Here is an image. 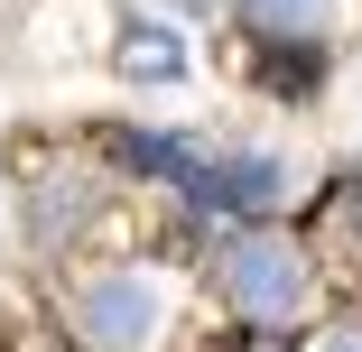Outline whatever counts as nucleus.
I'll use <instances>...</instances> for the list:
<instances>
[{
  "mask_svg": "<svg viewBox=\"0 0 362 352\" xmlns=\"http://www.w3.org/2000/svg\"><path fill=\"white\" fill-rule=\"evenodd\" d=\"M121 75H139V84H177V75H186L177 28H130V37H121Z\"/></svg>",
  "mask_w": 362,
  "mask_h": 352,
  "instance_id": "39448f33",
  "label": "nucleus"
},
{
  "mask_svg": "<svg viewBox=\"0 0 362 352\" xmlns=\"http://www.w3.org/2000/svg\"><path fill=\"white\" fill-rule=\"evenodd\" d=\"M353 102H362V75H353Z\"/></svg>",
  "mask_w": 362,
  "mask_h": 352,
  "instance_id": "0eeeda50",
  "label": "nucleus"
},
{
  "mask_svg": "<svg viewBox=\"0 0 362 352\" xmlns=\"http://www.w3.org/2000/svg\"><path fill=\"white\" fill-rule=\"evenodd\" d=\"M75 334H84L93 352H158V334H168V288L139 278V269H112V278H93V288L75 297Z\"/></svg>",
  "mask_w": 362,
  "mask_h": 352,
  "instance_id": "f257e3e1",
  "label": "nucleus"
},
{
  "mask_svg": "<svg viewBox=\"0 0 362 352\" xmlns=\"http://www.w3.org/2000/svg\"><path fill=\"white\" fill-rule=\"evenodd\" d=\"M260 37H325L344 19V0H242Z\"/></svg>",
  "mask_w": 362,
  "mask_h": 352,
  "instance_id": "20e7f679",
  "label": "nucleus"
},
{
  "mask_svg": "<svg viewBox=\"0 0 362 352\" xmlns=\"http://www.w3.org/2000/svg\"><path fill=\"white\" fill-rule=\"evenodd\" d=\"M223 288H233V306H251V315H288L307 297V260L288 250V241H242L233 260H223Z\"/></svg>",
  "mask_w": 362,
  "mask_h": 352,
  "instance_id": "f03ea898",
  "label": "nucleus"
},
{
  "mask_svg": "<svg viewBox=\"0 0 362 352\" xmlns=\"http://www.w3.org/2000/svg\"><path fill=\"white\" fill-rule=\"evenodd\" d=\"M288 186H298L288 158H204L195 167V195L204 204H279Z\"/></svg>",
  "mask_w": 362,
  "mask_h": 352,
  "instance_id": "7ed1b4c3",
  "label": "nucleus"
},
{
  "mask_svg": "<svg viewBox=\"0 0 362 352\" xmlns=\"http://www.w3.org/2000/svg\"><path fill=\"white\" fill-rule=\"evenodd\" d=\"M316 352H362V334H325V343H316Z\"/></svg>",
  "mask_w": 362,
  "mask_h": 352,
  "instance_id": "423d86ee",
  "label": "nucleus"
}]
</instances>
